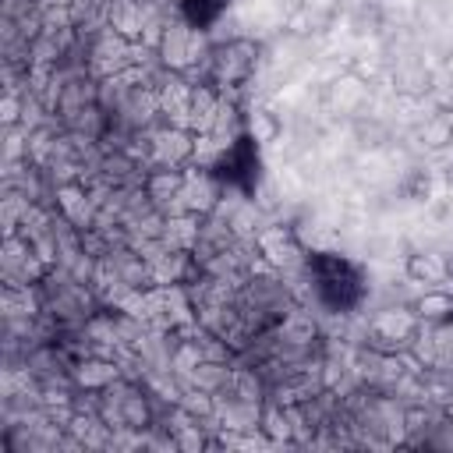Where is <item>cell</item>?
Here are the masks:
<instances>
[{"instance_id": "1", "label": "cell", "mask_w": 453, "mask_h": 453, "mask_svg": "<svg viewBox=\"0 0 453 453\" xmlns=\"http://www.w3.org/2000/svg\"><path fill=\"white\" fill-rule=\"evenodd\" d=\"M304 269L311 273L315 294L329 311H350L365 294L357 269L350 262H343L340 255H308Z\"/></svg>"}, {"instance_id": "2", "label": "cell", "mask_w": 453, "mask_h": 453, "mask_svg": "<svg viewBox=\"0 0 453 453\" xmlns=\"http://www.w3.org/2000/svg\"><path fill=\"white\" fill-rule=\"evenodd\" d=\"M418 329H421V319L414 315L411 304L382 308L368 319V347L382 354H407Z\"/></svg>"}, {"instance_id": "3", "label": "cell", "mask_w": 453, "mask_h": 453, "mask_svg": "<svg viewBox=\"0 0 453 453\" xmlns=\"http://www.w3.org/2000/svg\"><path fill=\"white\" fill-rule=\"evenodd\" d=\"M251 67H255V46H251L248 39H230V42L219 46L216 57H212V81H216L219 88L241 85V81L251 74Z\"/></svg>"}, {"instance_id": "4", "label": "cell", "mask_w": 453, "mask_h": 453, "mask_svg": "<svg viewBox=\"0 0 453 453\" xmlns=\"http://www.w3.org/2000/svg\"><path fill=\"white\" fill-rule=\"evenodd\" d=\"M255 248H258L262 258H265L269 265H276V269H290V265H304V262H308L301 241H297L294 230H287V226H269V230H262V234L255 237Z\"/></svg>"}, {"instance_id": "5", "label": "cell", "mask_w": 453, "mask_h": 453, "mask_svg": "<svg viewBox=\"0 0 453 453\" xmlns=\"http://www.w3.org/2000/svg\"><path fill=\"white\" fill-rule=\"evenodd\" d=\"M184 184H188V170L184 166H152L142 177V195L149 198L152 209H166L170 202H180Z\"/></svg>"}, {"instance_id": "6", "label": "cell", "mask_w": 453, "mask_h": 453, "mask_svg": "<svg viewBox=\"0 0 453 453\" xmlns=\"http://www.w3.org/2000/svg\"><path fill=\"white\" fill-rule=\"evenodd\" d=\"M202 28H195V25H188V21H173V25H166L163 28V39H159V57H163V64L170 67V71H184L188 64H195V35H198Z\"/></svg>"}, {"instance_id": "7", "label": "cell", "mask_w": 453, "mask_h": 453, "mask_svg": "<svg viewBox=\"0 0 453 453\" xmlns=\"http://www.w3.org/2000/svg\"><path fill=\"white\" fill-rule=\"evenodd\" d=\"M149 149H152L156 166H184L195 156V131H184V127L170 124V127L152 134Z\"/></svg>"}, {"instance_id": "8", "label": "cell", "mask_w": 453, "mask_h": 453, "mask_svg": "<svg viewBox=\"0 0 453 453\" xmlns=\"http://www.w3.org/2000/svg\"><path fill=\"white\" fill-rule=\"evenodd\" d=\"M117 379H120L117 361L99 357V354H88V357H81V361L71 365V382H74V389H85V393H103Z\"/></svg>"}, {"instance_id": "9", "label": "cell", "mask_w": 453, "mask_h": 453, "mask_svg": "<svg viewBox=\"0 0 453 453\" xmlns=\"http://www.w3.org/2000/svg\"><path fill=\"white\" fill-rule=\"evenodd\" d=\"M336 11H340V0H301L294 18H290V32H297V35L322 32L333 25Z\"/></svg>"}, {"instance_id": "10", "label": "cell", "mask_w": 453, "mask_h": 453, "mask_svg": "<svg viewBox=\"0 0 453 453\" xmlns=\"http://www.w3.org/2000/svg\"><path fill=\"white\" fill-rule=\"evenodd\" d=\"M57 212L85 234V226H88V219H92L85 184H78V180H64V184H57Z\"/></svg>"}, {"instance_id": "11", "label": "cell", "mask_w": 453, "mask_h": 453, "mask_svg": "<svg viewBox=\"0 0 453 453\" xmlns=\"http://www.w3.org/2000/svg\"><path fill=\"white\" fill-rule=\"evenodd\" d=\"M411 308H414V315L421 319V322H453V290H446V287H428L421 297H414L411 301Z\"/></svg>"}, {"instance_id": "12", "label": "cell", "mask_w": 453, "mask_h": 453, "mask_svg": "<svg viewBox=\"0 0 453 453\" xmlns=\"http://www.w3.org/2000/svg\"><path fill=\"white\" fill-rule=\"evenodd\" d=\"M403 269H407V276H411L414 283H432V287H439V283L449 280V273H453L449 262H442L439 255H425V251L407 255Z\"/></svg>"}, {"instance_id": "13", "label": "cell", "mask_w": 453, "mask_h": 453, "mask_svg": "<svg viewBox=\"0 0 453 453\" xmlns=\"http://www.w3.org/2000/svg\"><path fill=\"white\" fill-rule=\"evenodd\" d=\"M280 131H283V124H280V117H276L273 110H248V113H244V134H248L255 145L276 142Z\"/></svg>"}, {"instance_id": "14", "label": "cell", "mask_w": 453, "mask_h": 453, "mask_svg": "<svg viewBox=\"0 0 453 453\" xmlns=\"http://www.w3.org/2000/svg\"><path fill=\"white\" fill-rule=\"evenodd\" d=\"M421 138H425L428 149H442V145H449V142H453V110H439V113H432V117L425 120V127H421Z\"/></svg>"}, {"instance_id": "15", "label": "cell", "mask_w": 453, "mask_h": 453, "mask_svg": "<svg viewBox=\"0 0 453 453\" xmlns=\"http://www.w3.org/2000/svg\"><path fill=\"white\" fill-rule=\"evenodd\" d=\"M365 99H368V88H365V81H357V78H340V81L333 85V103H336L343 113H354Z\"/></svg>"}, {"instance_id": "16", "label": "cell", "mask_w": 453, "mask_h": 453, "mask_svg": "<svg viewBox=\"0 0 453 453\" xmlns=\"http://www.w3.org/2000/svg\"><path fill=\"white\" fill-rule=\"evenodd\" d=\"M223 7H226V0H184V18H188V25L205 28Z\"/></svg>"}, {"instance_id": "17", "label": "cell", "mask_w": 453, "mask_h": 453, "mask_svg": "<svg viewBox=\"0 0 453 453\" xmlns=\"http://www.w3.org/2000/svg\"><path fill=\"white\" fill-rule=\"evenodd\" d=\"M428 191H432V177H428L425 170H411V173L400 180V195H403V198H411V202L428 198Z\"/></svg>"}, {"instance_id": "18", "label": "cell", "mask_w": 453, "mask_h": 453, "mask_svg": "<svg viewBox=\"0 0 453 453\" xmlns=\"http://www.w3.org/2000/svg\"><path fill=\"white\" fill-rule=\"evenodd\" d=\"M18 110H21L18 96H4V124H7V127L18 124Z\"/></svg>"}]
</instances>
